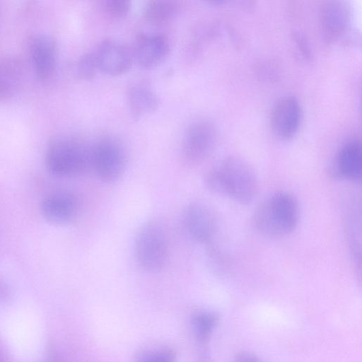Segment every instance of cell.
<instances>
[{
  "label": "cell",
  "mask_w": 362,
  "mask_h": 362,
  "mask_svg": "<svg viewBox=\"0 0 362 362\" xmlns=\"http://www.w3.org/2000/svg\"><path fill=\"white\" fill-rule=\"evenodd\" d=\"M298 205L295 197L285 192H276L254 211L252 223L258 233L268 238L291 233L298 224Z\"/></svg>",
  "instance_id": "obj_2"
},
{
  "label": "cell",
  "mask_w": 362,
  "mask_h": 362,
  "mask_svg": "<svg viewBox=\"0 0 362 362\" xmlns=\"http://www.w3.org/2000/svg\"><path fill=\"white\" fill-rule=\"evenodd\" d=\"M170 42L159 33H141L135 39L133 57L143 68L151 69L163 62L170 53Z\"/></svg>",
  "instance_id": "obj_8"
},
{
  "label": "cell",
  "mask_w": 362,
  "mask_h": 362,
  "mask_svg": "<svg viewBox=\"0 0 362 362\" xmlns=\"http://www.w3.org/2000/svg\"><path fill=\"white\" fill-rule=\"evenodd\" d=\"M0 362H2V358H1V355H0Z\"/></svg>",
  "instance_id": "obj_23"
},
{
  "label": "cell",
  "mask_w": 362,
  "mask_h": 362,
  "mask_svg": "<svg viewBox=\"0 0 362 362\" xmlns=\"http://www.w3.org/2000/svg\"><path fill=\"white\" fill-rule=\"evenodd\" d=\"M98 69L110 76H119L129 70L134 57L132 50L115 40H104L93 50Z\"/></svg>",
  "instance_id": "obj_9"
},
{
  "label": "cell",
  "mask_w": 362,
  "mask_h": 362,
  "mask_svg": "<svg viewBox=\"0 0 362 362\" xmlns=\"http://www.w3.org/2000/svg\"><path fill=\"white\" fill-rule=\"evenodd\" d=\"M182 223L189 236L202 244H209L212 241L218 227L214 211L200 202L186 206L182 214Z\"/></svg>",
  "instance_id": "obj_7"
},
{
  "label": "cell",
  "mask_w": 362,
  "mask_h": 362,
  "mask_svg": "<svg viewBox=\"0 0 362 362\" xmlns=\"http://www.w3.org/2000/svg\"><path fill=\"white\" fill-rule=\"evenodd\" d=\"M98 70L96 57L93 51L83 54L77 62L76 73L78 76L82 80H92Z\"/></svg>",
  "instance_id": "obj_19"
},
{
  "label": "cell",
  "mask_w": 362,
  "mask_h": 362,
  "mask_svg": "<svg viewBox=\"0 0 362 362\" xmlns=\"http://www.w3.org/2000/svg\"><path fill=\"white\" fill-rule=\"evenodd\" d=\"M217 130L208 119L191 122L185 131L181 143V156L186 164L195 165L206 159L214 151Z\"/></svg>",
  "instance_id": "obj_6"
},
{
  "label": "cell",
  "mask_w": 362,
  "mask_h": 362,
  "mask_svg": "<svg viewBox=\"0 0 362 362\" xmlns=\"http://www.w3.org/2000/svg\"><path fill=\"white\" fill-rule=\"evenodd\" d=\"M136 263L144 272H160L165 266L169 254V240L163 224L149 220L138 229L134 242Z\"/></svg>",
  "instance_id": "obj_3"
},
{
  "label": "cell",
  "mask_w": 362,
  "mask_h": 362,
  "mask_svg": "<svg viewBox=\"0 0 362 362\" xmlns=\"http://www.w3.org/2000/svg\"><path fill=\"white\" fill-rule=\"evenodd\" d=\"M127 101L132 117L139 119L157 110L160 100L152 87L145 81H136L127 89Z\"/></svg>",
  "instance_id": "obj_13"
},
{
  "label": "cell",
  "mask_w": 362,
  "mask_h": 362,
  "mask_svg": "<svg viewBox=\"0 0 362 362\" xmlns=\"http://www.w3.org/2000/svg\"><path fill=\"white\" fill-rule=\"evenodd\" d=\"M81 211V202L73 192L57 190L48 194L41 204L42 214L48 221L56 224L73 222Z\"/></svg>",
  "instance_id": "obj_10"
},
{
  "label": "cell",
  "mask_w": 362,
  "mask_h": 362,
  "mask_svg": "<svg viewBox=\"0 0 362 362\" xmlns=\"http://www.w3.org/2000/svg\"><path fill=\"white\" fill-rule=\"evenodd\" d=\"M182 8V3L175 0H151L144 6V19L151 25H160L171 21Z\"/></svg>",
  "instance_id": "obj_16"
},
{
  "label": "cell",
  "mask_w": 362,
  "mask_h": 362,
  "mask_svg": "<svg viewBox=\"0 0 362 362\" xmlns=\"http://www.w3.org/2000/svg\"><path fill=\"white\" fill-rule=\"evenodd\" d=\"M322 26L328 40L338 38L345 30L349 21L348 11L339 2H329L325 5L321 15Z\"/></svg>",
  "instance_id": "obj_15"
},
{
  "label": "cell",
  "mask_w": 362,
  "mask_h": 362,
  "mask_svg": "<svg viewBox=\"0 0 362 362\" xmlns=\"http://www.w3.org/2000/svg\"><path fill=\"white\" fill-rule=\"evenodd\" d=\"M126 165L125 148L115 138H101L90 146V167L103 182L114 183L119 180Z\"/></svg>",
  "instance_id": "obj_5"
},
{
  "label": "cell",
  "mask_w": 362,
  "mask_h": 362,
  "mask_svg": "<svg viewBox=\"0 0 362 362\" xmlns=\"http://www.w3.org/2000/svg\"><path fill=\"white\" fill-rule=\"evenodd\" d=\"M301 120V108L298 100L292 97L280 100L272 114V129L281 139L293 137L298 130Z\"/></svg>",
  "instance_id": "obj_11"
},
{
  "label": "cell",
  "mask_w": 362,
  "mask_h": 362,
  "mask_svg": "<svg viewBox=\"0 0 362 362\" xmlns=\"http://www.w3.org/2000/svg\"><path fill=\"white\" fill-rule=\"evenodd\" d=\"M46 163L56 175L78 176L90 167V146L77 138H59L49 145Z\"/></svg>",
  "instance_id": "obj_4"
},
{
  "label": "cell",
  "mask_w": 362,
  "mask_h": 362,
  "mask_svg": "<svg viewBox=\"0 0 362 362\" xmlns=\"http://www.w3.org/2000/svg\"><path fill=\"white\" fill-rule=\"evenodd\" d=\"M235 362H262L260 358H259L255 355L247 353V352H242L238 354L235 357Z\"/></svg>",
  "instance_id": "obj_21"
},
{
  "label": "cell",
  "mask_w": 362,
  "mask_h": 362,
  "mask_svg": "<svg viewBox=\"0 0 362 362\" xmlns=\"http://www.w3.org/2000/svg\"><path fill=\"white\" fill-rule=\"evenodd\" d=\"M134 362H177V355L168 347L147 349L136 354Z\"/></svg>",
  "instance_id": "obj_18"
},
{
  "label": "cell",
  "mask_w": 362,
  "mask_h": 362,
  "mask_svg": "<svg viewBox=\"0 0 362 362\" xmlns=\"http://www.w3.org/2000/svg\"><path fill=\"white\" fill-rule=\"evenodd\" d=\"M204 184L212 193L248 204L257 194V179L250 164L242 158L229 156L211 168Z\"/></svg>",
  "instance_id": "obj_1"
},
{
  "label": "cell",
  "mask_w": 362,
  "mask_h": 362,
  "mask_svg": "<svg viewBox=\"0 0 362 362\" xmlns=\"http://www.w3.org/2000/svg\"><path fill=\"white\" fill-rule=\"evenodd\" d=\"M218 322V315L211 310H199L193 313L191 325L197 341L204 345L206 344Z\"/></svg>",
  "instance_id": "obj_17"
},
{
  "label": "cell",
  "mask_w": 362,
  "mask_h": 362,
  "mask_svg": "<svg viewBox=\"0 0 362 362\" xmlns=\"http://www.w3.org/2000/svg\"><path fill=\"white\" fill-rule=\"evenodd\" d=\"M33 63L36 74L41 78L51 76L56 63V46L54 41L46 35L35 37L30 44Z\"/></svg>",
  "instance_id": "obj_14"
},
{
  "label": "cell",
  "mask_w": 362,
  "mask_h": 362,
  "mask_svg": "<svg viewBox=\"0 0 362 362\" xmlns=\"http://www.w3.org/2000/svg\"><path fill=\"white\" fill-rule=\"evenodd\" d=\"M197 362H210L209 354L206 349H202L198 354Z\"/></svg>",
  "instance_id": "obj_22"
},
{
  "label": "cell",
  "mask_w": 362,
  "mask_h": 362,
  "mask_svg": "<svg viewBox=\"0 0 362 362\" xmlns=\"http://www.w3.org/2000/svg\"><path fill=\"white\" fill-rule=\"evenodd\" d=\"M362 173V149L356 139L344 144L339 150L332 169L334 177L350 181L361 180Z\"/></svg>",
  "instance_id": "obj_12"
},
{
  "label": "cell",
  "mask_w": 362,
  "mask_h": 362,
  "mask_svg": "<svg viewBox=\"0 0 362 362\" xmlns=\"http://www.w3.org/2000/svg\"><path fill=\"white\" fill-rule=\"evenodd\" d=\"M132 7L128 0H105L101 2V10L107 17L119 20L126 17Z\"/></svg>",
  "instance_id": "obj_20"
}]
</instances>
